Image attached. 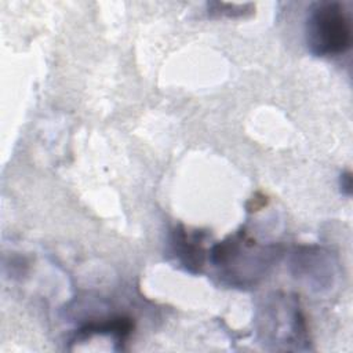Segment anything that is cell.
Listing matches in <instances>:
<instances>
[{
    "label": "cell",
    "instance_id": "cell-1",
    "mask_svg": "<svg viewBox=\"0 0 353 353\" xmlns=\"http://www.w3.org/2000/svg\"><path fill=\"white\" fill-rule=\"evenodd\" d=\"M307 50L316 57H336L352 44V22L339 1L314 3L305 21Z\"/></svg>",
    "mask_w": 353,
    "mask_h": 353
},
{
    "label": "cell",
    "instance_id": "cell-2",
    "mask_svg": "<svg viewBox=\"0 0 353 353\" xmlns=\"http://www.w3.org/2000/svg\"><path fill=\"white\" fill-rule=\"evenodd\" d=\"M203 239V232L196 230L194 233H188L182 226L172 232V252L178 262L190 273H199L203 268L205 258Z\"/></svg>",
    "mask_w": 353,
    "mask_h": 353
},
{
    "label": "cell",
    "instance_id": "cell-3",
    "mask_svg": "<svg viewBox=\"0 0 353 353\" xmlns=\"http://www.w3.org/2000/svg\"><path fill=\"white\" fill-rule=\"evenodd\" d=\"M341 188L342 190L345 192V194H350V190H352V176H350V172H345L341 175Z\"/></svg>",
    "mask_w": 353,
    "mask_h": 353
}]
</instances>
